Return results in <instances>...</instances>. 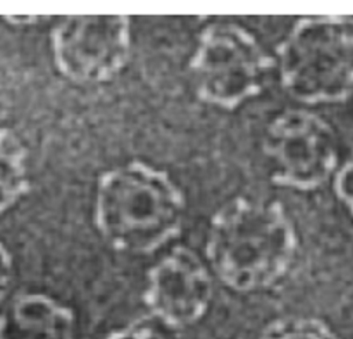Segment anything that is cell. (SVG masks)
I'll use <instances>...</instances> for the list:
<instances>
[{
  "label": "cell",
  "mask_w": 353,
  "mask_h": 339,
  "mask_svg": "<svg viewBox=\"0 0 353 339\" xmlns=\"http://www.w3.org/2000/svg\"><path fill=\"white\" fill-rule=\"evenodd\" d=\"M296 249L295 227L279 203L236 197L212 215L204 254L225 287L254 292L281 281Z\"/></svg>",
  "instance_id": "obj_1"
},
{
  "label": "cell",
  "mask_w": 353,
  "mask_h": 339,
  "mask_svg": "<svg viewBox=\"0 0 353 339\" xmlns=\"http://www.w3.org/2000/svg\"><path fill=\"white\" fill-rule=\"evenodd\" d=\"M185 209V196L168 172L132 160L98 178L92 220L112 249L145 256L179 237Z\"/></svg>",
  "instance_id": "obj_2"
},
{
  "label": "cell",
  "mask_w": 353,
  "mask_h": 339,
  "mask_svg": "<svg viewBox=\"0 0 353 339\" xmlns=\"http://www.w3.org/2000/svg\"><path fill=\"white\" fill-rule=\"evenodd\" d=\"M280 79L285 91L305 103L335 102L353 91V19H301L283 41Z\"/></svg>",
  "instance_id": "obj_3"
},
{
  "label": "cell",
  "mask_w": 353,
  "mask_h": 339,
  "mask_svg": "<svg viewBox=\"0 0 353 339\" xmlns=\"http://www.w3.org/2000/svg\"><path fill=\"white\" fill-rule=\"evenodd\" d=\"M272 68L273 61L258 40L234 23L203 29L189 62L197 96L222 109H234L258 95Z\"/></svg>",
  "instance_id": "obj_4"
},
{
  "label": "cell",
  "mask_w": 353,
  "mask_h": 339,
  "mask_svg": "<svg viewBox=\"0 0 353 339\" xmlns=\"http://www.w3.org/2000/svg\"><path fill=\"white\" fill-rule=\"evenodd\" d=\"M52 62L76 84H101L117 77L131 54L127 15L81 14L62 18L50 33Z\"/></svg>",
  "instance_id": "obj_5"
},
{
  "label": "cell",
  "mask_w": 353,
  "mask_h": 339,
  "mask_svg": "<svg viewBox=\"0 0 353 339\" xmlns=\"http://www.w3.org/2000/svg\"><path fill=\"white\" fill-rule=\"evenodd\" d=\"M263 150L273 181L295 189H314L332 174L336 139L331 127L306 110H287L268 127Z\"/></svg>",
  "instance_id": "obj_6"
},
{
  "label": "cell",
  "mask_w": 353,
  "mask_h": 339,
  "mask_svg": "<svg viewBox=\"0 0 353 339\" xmlns=\"http://www.w3.org/2000/svg\"><path fill=\"white\" fill-rule=\"evenodd\" d=\"M214 296L212 273L190 248L176 245L146 273L142 302L163 329L183 331L200 322Z\"/></svg>",
  "instance_id": "obj_7"
},
{
  "label": "cell",
  "mask_w": 353,
  "mask_h": 339,
  "mask_svg": "<svg viewBox=\"0 0 353 339\" xmlns=\"http://www.w3.org/2000/svg\"><path fill=\"white\" fill-rule=\"evenodd\" d=\"M0 339H79L73 309L44 292H23L0 309Z\"/></svg>",
  "instance_id": "obj_8"
},
{
  "label": "cell",
  "mask_w": 353,
  "mask_h": 339,
  "mask_svg": "<svg viewBox=\"0 0 353 339\" xmlns=\"http://www.w3.org/2000/svg\"><path fill=\"white\" fill-rule=\"evenodd\" d=\"M29 187L28 149L17 132L0 127V215L17 205Z\"/></svg>",
  "instance_id": "obj_9"
},
{
  "label": "cell",
  "mask_w": 353,
  "mask_h": 339,
  "mask_svg": "<svg viewBox=\"0 0 353 339\" xmlns=\"http://www.w3.org/2000/svg\"><path fill=\"white\" fill-rule=\"evenodd\" d=\"M258 339H339L323 320L305 316H290L273 320Z\"/></svg>",
  "instance_id": "obj_10"
},
{
  "label": "cell",
  "mask_w": 353,
  "mask_h": 339,
  "mask_svg": "<svg viewBox=\"0 0 353 339\" xmlns=\"http://www.w3.org/2000/svg\"><path fill=\"white\" fill-rule=\"evenodd\" d=\"M103 339H168L163 328L146 321H135L109 332Z\"/></svg>",
  "instance_id": "obj_11"
},
{
  "label": "cell",
  "mask_w": 353,
  "mask_h": 339,
  "mask_svg": "<svg viewBox=\"0 0 353 339\" xmlns=\"http://www.w3.org/2000/svg\"><path fill=\"white\" fill-rule=\"evenodd\" d=\"M15 260L11 251L0 241V309L10 299L15 282Z\"/></svg>",
  "instance_id": "obj_12"
},
{
  "label": "cell",
  "mask_w": 353,
  "mask_h": 339,
  "mask_svg": "<svg viewBox=\"0 0 353 339\" xmlns=\"http://www.w3.org/2000/svg\"><path fill=\"white\" fill-rule=\"evenodd\" d=\"M335 190L338 197L353 215V154L338 171L335 178Z\"/></svg>",
  "instance_id": "obj_13"
}]
</instances>
